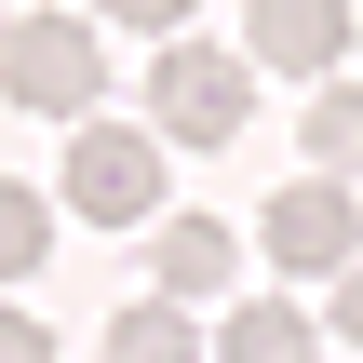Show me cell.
Listing matches in <instances>:
<instances>
[{"instance_id":"obj_1","label":"cell","mask_w":363,"mask_h":363,"mask_svg":"<svg viewBox=\"0 0 363 363\" xmlns=\"http://www.w3.org/2000/svg\"><path fill=\"white\" fill-rule=\"evenodd\" d=\"M256 121V67L216 40H148V135L162 148H229Z\"/></svg>"},{"instance_id":"obj_2","label":"cell","mask_w":363,"mask_h":363,"mask_svg":"<svg viewBox=\"0 0 363 363\" xmlns=\"http://www.w3.org/2000/svg\"><path fill=\"white\" fill-rule=\"evenodd\" d=\"M94 81H108V54H94V27L81 13H13L0 27V94L13 108H40V121H94Z\"/></svg>"},{"instance_id":"obj_3","label":"cell","mask_w":363,"mask_h":363,"mask_svg":"<svg viewBox=\"0 0 363 363\" xmlns=\"http://www.w3.org/2000/svg\"><path fill=\"white\" fill-rule=\"evenodd\" d=\"M162 175H175V148L148 121H81L67 135V216H94V229H148Z\"/></svg>"},{"instance_id":"obj_4","label":"cell","mask_w":363,"mask_h":363,"mask_svg":"<svg viewBox=\"0 0 363 363\" xmlns=\"http://www.w3.org/2000/svg\"><path fill=\"white\" fill-rule=\"evenodd\" d=\"M337 54H350V0H256L242 13L256 81H337Z\"/></svg>"},{"instance_id":"obj_5","label":"cell","mask_w":363,"mask_h":363,"mask_svg":"<svg viewBox=\"0 0 363 363\" xmlns=\"http://www.w3.org/2000/svg\"><path fill=\"white\" fill-rule=\"evenodd\" d=\"M350 229H363V216H350V189H337V175H296V189L256 216L269 269H310V283H337V269H350Z\"/></svg>"},{"instance_id":"obj_6","label":"cell","mask_w":363,"mask_h":363,"mask_svg":"<svg viewBox=\"0 0 363 363\" xmlns=\"http://www.w3.org/2000/svg\"><path fill=\"white\" fill-rule=\"evenodd\" d=\"M162 242H148V283H162V310H189V296H229L242 283V242L216 229V216H148Z\"/></svg>"},{"instance_id":"obj_7","label":"cell","mask_w":363,"mask_h":363,"mask_svg":"<svg viewBox=\"0 0 363 363\" xmlns=\"http://www.w3.org/2000/svg\"><path fill=\"white\" fill-rule=\"evenodd\" d=\"M202 363H323V323H310L296 296H256V310H229V337Z\"/></svg>"},{"instance_id":"obj_8","label":"cell","mask_w":363,"mask_h":363,"mask_svg":"<svg viewBox=\"0 0 363 363\" xmlns=\"http://www.w3.org/2000/svg\"><path fill=\"white\" fill-rule=\"evenodd\" d=\"M296 148H310V175H337V189H350V162H363V94H350V81H310Z\"/></svg>"},{"instance_id":"obj_9","label":"cell","mask_w":363,"mask_h":363,"mask_svg":"<svg viewBox=\"0 0 363 363\" xmlns=\"http://www.w3.org/2000/svg\"><path fill=\"white\" fill-rule=\"evenodd\" d=\"M108 363H202V337H189V310H162V296H135V310L108 323Z\"/></svg>"},{"instance_id":"obj_10","label":"cell","mask_w":363,"mask_h":363,"mask_svg":"<svg viewBox=\"0 0 363 363\" xmlns=\"http://www.w3.org/2000/svg\"><path fill=\"white\" fill-rule=\"evenodd\" d=\"M40 242H54L40 189H13V175H0V283H27V269H40Z\"/></svg>"},{"instance_id":"obj_11","label":"cell","mask_w":363,"mask_h":363,"mask_svg":"<svg viewBox=\"0 0 363 363\" xmlns=\"http://www.w3.org/2000/svg\"><path fill=\"white\" fill-rule=\"evenodd\" d=\"M94 13H108V27H135V40H189V13H202V0H94Z\"/></svg>"},{"instance_id":"obj_12","label":"cell","mask_w":363,"mask_h":363,"mask_svg":"<svg viewBox=\"0 0 363 363\" xmlns=\"http://www.w3.org/2000/svg\"><path fill=\"white\" fill-rule=\"evenodd\" d=\"M0 363H54V337H40L27 310H0Z\"/></svg>"}]
</instances>
